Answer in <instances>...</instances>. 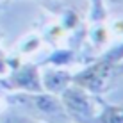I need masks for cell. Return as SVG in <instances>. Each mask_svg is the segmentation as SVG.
<instances>
[{
  "label": "cell",
  "instance_id": "cell-1",
  "mask_svg": "<svg viewBox=\"0 0 123 123\" xmlns=\"http://www.w3.org/2000/svg\"><path fill=\"white\" fill-rule=\"evenodd\" d=\"M9 107L18 109L20 112L27 114L43 123H70L61 100L55 95L39 91V93H14L9 91L7 95Z\"/></svg>",
  "mask_w": 123,
  "mask_h": 123
},
{
  "label": "cell",
  "instance_id": "cell-2",
  "mask_svg": "<svg viewBox=\"0 0 123 123\" xmlns=\"http://www.w3.org/2000/svg\"><path fill=\"white\" fill-rule=\"evenodd\" d=\"M59 100L70 123H93L104 104L100 96L86 91L73 82L59 95Z\"/></svg>",
  "mask_w": 123,
  "mask_h": 123
},
{
  "label": "cell",
  "instance_id": "cell-3",
  "mask_svg": "<svg viewBox=\"0 0 123 123\" xmlns=\"http://www.w3.org/2000/svg\"><path fill=\"white\" fill-rule=\"evenodd\" d=\"M4 86L7 91L14 93H39L41 86V68L34 62H20L4 77Z\"/></svg>",
  "mask_w": 123,
  "mask_h": 123
},
{
  "label": "cell",
  "instance_id": "cell-4",
  "mask_svg": "<svg viewBox=\"0 0 123 123\" xmlns=\"http://www.w3.org/2000/svg\"><path fill=\"white\" fill-rule=\"evenodd\" d=\"M73 82V71L68 68H59V66H43L41 68V86L45 93L59 96Z\"/></svg>",
  "mask_w": 123,
  "mask_h": 123
},
{
  "label": "cell",
  "instance_id": "cell-5",
  "mask_svg": "<svg viewBox=\"0 0 123 123\" xmlns=\"http://www.w3.org/2000/svg\"><path fill=\"white\" fill-rule=\"evenodd\" d=\"M93 123H123V105L104 102Z\"/></svg>",
  "mask_w": 123,
  "mask_h": 123
},
{
  "label": "cell",
  "instance_id": "cell-6",
  "mask_svg": "<svg viewBox=\"0 0 123 123\" xmlns=\"http://www.w3.org/2000/svg\"><path fill=\"white\" fill-rule=\"evenodd\" d=\"M77 61V52L73 48H59L52 55H48L43 61V66H59V68H68Z\"/></svg>",
  "mask_w": 123,
  "mask_h": 123
},
{
  "label": "cell",
  "instance_id": "cell-7",
  "mask_svg": "<svg viewBox=\"0 0 123 123\" xmlns=\"http://www.w3.org/2000/svg\"><path fill=\"white\" fill-rule=\"evenodd\" d=\"M87 36H89V43L93 45V48H96V50L105 48V45L112 39L111 31H109V25L105 23V22H104V23H95V25L89 29ZM87 36H86V37H87Z\"/></svg>",
  "mask_w": 123,
  "mask_h": 123
},
{
  "label": "cell",
  "instance_id": "cell-8",
  "mask_svg": "<svg viewBox=\"0 0 123 123\" xmlns=\"http://www.w3.org/2000/svg\"><path fill=\"white\" fill-rule=\"evenodd\" d=\"M89 9H87V18L89 22L95 23H104L107 20V7L104 6V0H89Z\"/></svg>",
  "mask_w": 123,
  "mask_h": 123
},
{
  "label": "cell",
  "instance_id": "cell-9",
  "mask_svg": "<svg viewBox=\"0 0 123 123\" xmlns=\"http://www.w3.org/2000/svg\"><path fill=\"white\" fill-rule=\"evenodd\" d=\"M0 123H43V121H37V120H34V118L31 116H27V114H23V112H11V114H6V116H2L0 118Z\"/></svg>",
  "mask_w": 123,
  "mask_h": 123
},
{
  "label": "cell",
  "instance_id": "cell-10",
  "mask_svg": "<svg viewBox=\"0 0 123 123\" xmlns=\"http://www.w3.org/2000/svg\"><path fill=\"white\" fill-rule=\"evenodd\" d=\"M41 46V39L37 36H29L23 39V43L20 45V52L22 54H29V52H36V50H39Z\"/></svg>",
  "mask_w": 123,
  "mask_h": 123
},
{
  "label": "cell",
  "instance_id": "cell-11",
  "mask_svg": "<svg viewBox=\"0 0 123 123\" xmlns=\"http://www.w3.org/2000/svg\"><path fill=\"white\" fill-rule=\"evenodd\" d=\"M11 71V64H9V55L4 50H0V79L6 77Z\"/></svg>",
  "mask_w": 123,
  "mask_h": 123
},
{
  "label": "cell",
  "instance_id": "cell-12",
  "mask_svg": "<svg viewBox=\"0 0 123 123\" xmlns=\"http://www.w3.org/2000/svg\"><path fill=\"white\" fill-rule=\"evenodd\" d=\"M2 36H4V32H2V31H0V39H2Z\"/></svg>",
  "mask_w": 123,
  "mask_h": 123
},
{
  "label": "cell",
  "instance_id": "cell-13",
  "mask_svg": "<svg viewBox=\"0 0 123 123\" xmlns=\"http://www.w3.org/2000/svg\"><path fill=\"white\" fill-rule=\"evenodd\" d=\"M0 2H2V0H0Z\"/></svg>",
  "mask_w": 123,
  "mask_h": 123
}]
</instances>
